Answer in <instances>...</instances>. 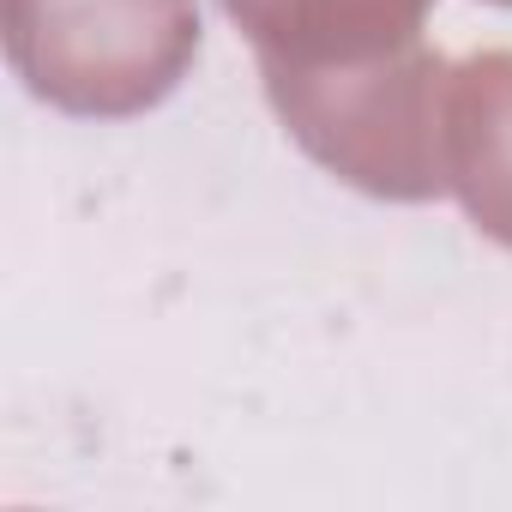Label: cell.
I'll return each instance as SVG.
<instances>
[{
	"instance_id": "5",
	"label": "cell",
	"mask_w": 512,
	"mask_h": 512,
	"mask_svg": "<svg viewBox=\"0 0 512 512\" xmlns=\"http://www.w3.org/2000/svg\"><path fill=\"white\" fill-rule=\"evenodd\" d=\"M494 7H512V0H494Z\"/></svg>"
},
{
	"instance_id": "1",
	"label": "cell",
	"mask_w": 512,
	"mask_h": 512,
	"mask_svg": "<svg viewBox=\"0 0 512 512\" xmlns=\"http://www.w3.org/2000/svg\"><path fill=\"white\" fill-rule=\"evenodd\" d=\"M446 73L452 61L428 43L350 67H260L290 139L356 193L392 205L446 193Z\"/></svg>"
},
{
	"instance_id": "2",
	"label": "cell",
	"mask_w": 512,
	"mask_h": 512,
	"mask_svg": "<svg viewBox=\"0 0 512 512\" xmlns=\"http://www.w3.org/2000/svg\"><path fill=\"white\" fill-rule=\"evenodd\" d=\"M199 0H7V61L79 121L157 109L199 61Z\"/></svg>"
},
{
	"instance_id": "4",
	"label": "cell",
	"mask_w": 512,
	"mask_h": 512,
	"mask_svg": "<svg viewBox=\"0 0 512 512\" xmlns=\"http://www.w3.org/2000/svg\"><path fill=\"white\" fill-rule=\"evenodd\" d=\"M440 151L446 193L488 241L512 247V49H482L446 73Z\"/></svg>"
},
{
	"instance_id": "3",
	"label": "cell",
	"mask_w": 512,
	"mask_h": 512,
	"mask_svg": "<svg viewBox=\"0 0 512 512\" xmlns=\"http://www.w3.org/2000/svg\"><path fill=\"white\" fill-rule=\"evenodd\" d=\"M260 67H350L422 43L434 0H217Z\"/></svg>"
}]
</instances>
